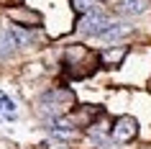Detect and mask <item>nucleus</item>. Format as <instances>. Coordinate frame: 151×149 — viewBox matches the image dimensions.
<instances>
[{
    "instance_id": "nucleus-10",
    "label": "nucleus",
    "mask_w": 151,
    "mask_h": 149,
    "mask_svg": "<svg viewBox=\"0 0 151 149\" xmlns=\"http://www.w3.org/2000/svg\"><path fill=\"white\" fill-rule=\"evenodd\" d=\"M72 5H74V10L82 13V16H87V13H95V10H97L95 0H72Z\"/></svg>"
},
{
    "instance_id": "nucleus-7",
    "label": "nucleus",
    "mask_w": 151,
    "mask_h": 149,
    "mask_svg": "<svg viewBox=\"0 0 151 149\" xmlns=\"http://www.w3.org/2000/svg\"><path fill=\"white\" fill-rule=\"evenodd\" d=\"M126 54H128V47H115V49L103 52V54H100V59H103L105 64H115V67H118V64L126 59Z\"/></svg>"
},
{
    "instance_id": "nucleus-5",
    "label": "nucleus",
    "mask_w": 151,
    "mask_h": 149,
    "mask_svg": "<svg viewBox=\"0 0 151 149\" xmlns=\"http://www.w3.org/2000/svg\"><path fill=\"white\" fill-rule=\"evenodd\" d=\"M151 5V0H120V10L126 16H141Z\"/></svg>"
},
{
    "instance_id": "nucleus-6",
    "label": "nucleus",
    "mask_w": 151,
    "mask_h": 149,
    "mask_svg": "<svg viewBox=\"0 0 151 149\" xmlns=\"http://www.w3.org/2000/svg\"><path fill=\"white\" fill-rule=\"evenodd\" d=\"M131 31H133V26H128V23H110L108 28H105L103 39H108V41H118V39H123V36H128Z\"/></svg>"
},
{
    "instance_id": "nucleus-2",
    "label": "nucleus",
    "mask_w": 151,
    "mask_h": 149,
    "mask_svg": "<svg viewBox=\"0 0 151 149\" xmlns=\"http://www.w3.org/2000/svg\"><path fill=\"white\" fill-rule=\"evenodd\" d=\"M108 26H110L108 16H105V13H100V10H95V13H87V16L80 18L77 31H80L82 36H103Z\"/></svg>"
},
{
    "instance_id": "nucleus-9",
    "label": "nucleus",
    "mask_w": 151,
    "mask_h": 149,
    "mask_svg": "<svg viewBox=\"0 0 151 149\" xmlns=\"http://www.w3.org/2000/svg\"><path fill=\"white\" fill-rule=\"evenodd\" d=\"M13 52H16V44L10 41L8 28H5V31H0V59H8V57H13Z\"/></svg>"
},
{
    "instance_id": "nucleus-4",
    "label": "nucleus",
    "mask_w": 151,
    "mask_h": 149,
    "mask_svg": "<svg viewBox=\"0 0 151 149\" xmlns=\"http://www.w3.org/2000/svg\"><path fill=\"white\" fill-rule=\"evenodd\" d=\"M8 36H10V41L16 44V49L31 47V41H33V33L26 31V28H18V26H10V28H8Z\"/></svg>"
},
{
    "instance_id": "nucleus-3",
    "label": "nucleus",
    "mask_w": 151,
    "mask_h": 149,
    "mask_svg": "<svg viewBox=\"0 0 151 149\" xmlns=\"http://www.w3.org/2000/svg\"><path fill=\"white\" fill-rule=\"evenodd\" d=\"M136 134H138V124H136L133 116H120L115 124L110 126V136L120 144H126V141L136 139Z\"/></svg>"
},
{
    "instance_id": "nucleus-1",
    "label": "nucleus",
    "mask_w": 151,
    "mask_h": 149,
    "mask_svg": "<svg viewBox=\"0 0 151 149\" xmlns=\"http://www.w3.org/2000/svg\"><path fill=\"white\" fill-rule=\"evenodd\" d=\"M72 105H74V93L67 87H54L39 98V116L49 118V121H59Z\"/></svg>"
},
{
    "instance_id": "nucleus-8",
    "label": "nucleus",
    "mask_w": 151,
    "mask_h": 149,
    "mask_svg": "<svg viewBox=\"0 0 151 149\" xmlns=\"http://www.w3.org/2000/svg\"><path fill=\"white\" fill-rule=\"evenodd\" d=\"M8 16L13 18V21H26L28 26H39L41 23V16L39 13H33V10H23V8H18V10H8Z\"/></svg>"
}]
</instances>
